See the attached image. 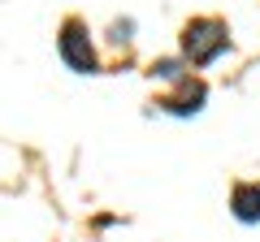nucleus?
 <instances>
[{"label": "nucleus", "instance_id": "obj_2", "mask_svg": "<svg viewBox=\"0 0 260 242\" xmlns=\"http://www.w3.org/2000/svg\"><path fill=\"white\" fill-rule=\"evenodd\" d=\"M56 48H61V56H65L70 69H78V74H91L95 69V52H91V39L83 35V22H65Z\"/></svg>", "mask_w": 260, "mask_h": 242}, {"label": "nucleus", "instance_id": "obj_5", "mask_svg": "<svg viewBox=\"0 0 260 242\" xmlns=\"http://www.w3.org/2000/svg\"><path fill=\"white\" fill-rule=\"evenodd\" d=\"M152 74H160V78H178V61H156V65H152Z\"/></svg>", "mask_w": 260, "mask_h": 242}, {"label": "nucleus", "instance_id": "obj_3", "mask_svg": "<svg viewBox=\"0 0 260 242\" xmlns=\"http://www.w3.org/2000/svg\"><path fill=\"white\" fill-rule=\"evenodd\" d=\"M234 216H239V221H260V186L256 182H243V186H234Z\"/></svg>", "mask_w": 260, "mask_h": 242}, {"label": "nucleus", "instance_id": "obj_1", "mask_svg": "<svg viewBox=\"0 0 260 242\" xmlns=\"http://www.w3.org/2000/svg\"><path fill=\"white\" fill-rule=\"evenodd\" d=\"M225 48H230L225 22H217V18H200V22H191V26L182 30V52L191 56V65H208V61H217Z\"/></svg>", "mask_w": 260, "mask_h": 242}, {"label": "nucleus", "instance_id": "obj_6", "mask_svg": "<svg viewBox=\"0 0 260 242\" xmlns=\"http://www.w3.org/2000/svg\"><path fill=\"white\" fill-rule=\"evenodd\" d=\"M121 39H130V22H117L113 26V44H121Z\"/></svg>", "mask_w": 260, "mask_h": 242}, {"label": "nucleus", "instance_id": "obj_4", "mask_svg": "<svg viewBox=\"0 0 260 242\" xmlns=\"http://www.w3.org/2000/svg\"><path fill=\"white\" fill-rule=\"evenodd\" d=\"M165 108H169V112H200V108H204V87H200V83L186 87L178 100H165Z\"/></svg>", "mask_w": 260, "mask_h": 242}]
</instances>
